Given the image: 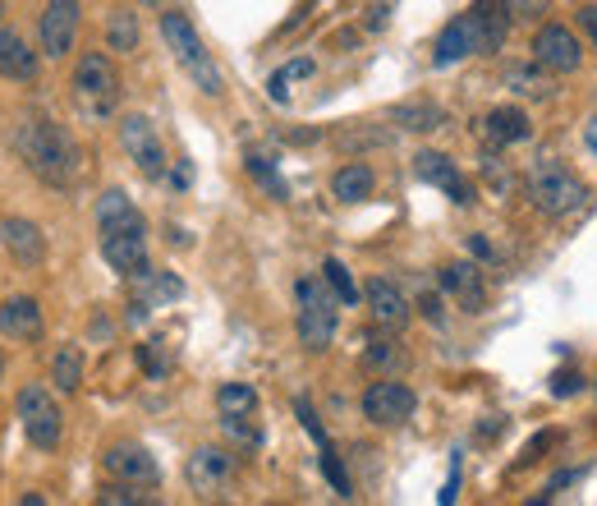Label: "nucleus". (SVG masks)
<instances>
[{
	"instance_id": "0eeeda50",
	"label": "nucleus",
	"mask_w": 597,
	"mask_h": 506,
	"mask_svg": "<svg viewBox=\"0 0 597 506\" xmlns=\"http://www.w3.org/2000/svg\"><path fill=\"white\" fill-rule=\"evenodd\" d=\"M19 424L37 451H56L65 438V415H60L56 396H51V387L42 383H29L19 392Z\"/></svg>"
},
{
	"instance_id": "6ab92c4d",
	"label": "nucleus",
	"mask_w": 597,
	"mask_h": 506,
	"mask_svg": "<svg viewBox=\"0 0 597 506\" xmlns=\"http://www.w3.org/2000/svg\"><path fill=\"white\" fill-rule=\"evenodd\" d=\"M478 56V37H474V19L469 14H455L446 29L436 33V46H432V65L436 69H451L460 61Z\"/></svg>"
},
{
	"instance_id": "ea45409f",
	"label": "nucleus",
	"mask_w": 597,
	"mask_h": 506,
	"mask_svg": "<svg viewBox=\"0 0 597 506\" xmlns=\"http://www.w3.org/2000/svg\"><path fill=\"white\" fill-rule=\"evenodd\" d=\"M483 175H487V185L497 189V194H506V189H510V175H506V166L497 162V152H487V157H483Z\"/></svg>"
},
{
	"instance_id": "4be33fe9",
	"label": "nucleus",
	"mask_w": 597,
	"mask_h": 506,
	"mask_svg": "<svg viewBox=\"0 0 597 506\" xmlns=\"http://www.w3.org/2000/svg\"><path fill=\"white\" fill-rule=\"evenodd\" d=\"M483 134L491 139V147H515V143L533 139V120H529V111H519V107H491L483 116Z\"/></svg>"
},
{
	"instance_id": "2f4dec72",
	"label": "nucleus",
	"mask_w": 597,
	"mask_h": 506,
	"mask_svg": "<svg viewBox=\"0 0 597 506\" xmlns=\"http://www.w3.org/2000/svg\"><path fill=\"white\" fill-rule=\"evenodd\" d=\"M217 410H221V415H253V410H257V392H253L248 383H221Z\"/></svg>"
},
{
	"instance_id": "20e7f679",
	"label": "nucleus",
	"mask_w": 597,
	"mask_h": 506,
	"mask_svg": "<svg viewBox=\"0 0 597 506\" xmlns=\"http://www.w3.org/2000/svg\"><path fill=\"white\" fill-rule=\"evenodd\" d=\"M295 327L303 350L322 354L335 341V327H341V299L327 286V276H299L295 282Z\"/></svg>"
},
{
	"instance_id": "f257e3e1",
	"label": "nucleus",
	"mask_w": 597,
	"mask_h": 506,
	"mask_svg": "<svg viewBox=\"0 0 597 506\" xmlns=\"http://www.w3.org/2000/svg\"><path fill=\"white\" fill-rule=\"evenodd\" d=\"M14 147H19L23 166H29L42 185H51V189H74L79 185L84 152L69 139L65 124H56L51 116H23L19 130H14Z\"/></svg>"
},
{
	"instance_id": "f8f14e48",
	"label": "nucleus",
	"mask_w": 597,
	"mask_h": 506,
	"mask_svg": "<svg viewBox=\"0 0 597 506\" xmlns=\"http://www.w3.org/2000/svg\"><path fill=\"white\" fill-rule=\"evenodd\" d=\"M413 175H419L423 185L441 189L451 202H460V208H469V202H478L474 194V180H464V170L446 157V152H436V147H423L419 157H413Z\"/></svg>"
},
{
	"instance_id": "dca6fc26",
	"label": "nucleus",
	"mask_w": 597,
	"mask_h": 506,
	"mask_svg": "<svg viewBox=\"0 0 597 506\" xmlns=\"http://www.w3.org/2000/svg\"><path fill=\"white\" fill-rule=\"evenodd\" d=\"M474 19V37H478V56H497L510 37V0H474L469 6Z\"/></svg>"
},
{
	"instance_id": "f03ea898",
	"label": "nucleus",
	"mask_w": 597,
	"mask_h": 506,
	"mask_svg": "<svg viewBox=\"0 0 597 506\" xmlns=\"http://www.w3.org/2000/svg\"><path fill=\"white\" fill-rule=\"evenodd\" d=\"M97 244L107 267L120 272L124 282L147 267V221L124 189H107L97 198Z\"/></svg>"
},
{
	"instance_id": "9b49d317",
	"label": "nucleus",
	"mask_w": 597,
	"mask_h": 506,
	"mask_svg": "<svg viewBox=\"0 0 597 506\" xmlns=\"http://www.w3.org/2000/svg\"><path fill=\"white\" fill-rule=\"evenodd\" d=\"M120 147L129 152V162H134L147 180H166V147H162V134L152 130L147 116H124L120 120Z\"/></svg>"
},
{
	"instance_id": "ddd939ff",
	"label": "nucleus",
	"mask_w": 597,
	"mask_h": 506,
	"mask_svg": "<svg viewBox=\"0 0 597 506\" xmlns=\"http://www.w3.org/2000/svg\"><path fill=\"white\" fill-rule=\"evenodd\" d=\"M533 61L548 69V74H575L584 65L579 37L570 33L565 23H542L538 37H533Z\"/></svg>"
},
{
	"instance_id": "58836bf2",
	"label": "nucleus",
	"mask_w": 597,
	"mask_h": 506,
	"mask_svg": "<svg viewBox=\"0 0 597 506\" xmlns=\"http://www.w3.org/2000/svg\"><path fill=\"white\" fill-rule=\"evenodd\" d=\"M588 383H584V373L579 369H556L552 373V396L556 400H570V396H579Z\"/></svg>"
},
{
	"instance_id": "c9c22d12",
	"label": "nucleus",
	"mask_w": 597,
	"mask_h": 506,
	"mask_svg": "<svg viewBox=\"0 0 597 506\" xmlns=\"http://www.w3.org/2000/svg\"><path fill=\"white\" fill-rule=\"evenodd\" d=\"M139 364H143L147 377H157V383H162V377L170 373V350H166V341H143V345H139Z\"/></svg>"
},
{
	"instance_id": "f704fd0d",
	"label": "nucleus",
	"mask_w": 597,
	"mask_h": 506,
	"mask_svg": "<svg viewBox=\"0 0 597 506\" xmlns=\"http://www.w3.org/2000/svg\"><path fill=\"white\" fill-rule=\"evenodd\" d=\"M157 497L143 493V484H115V488H101L97 506H152Z\"/></svg>"
},
{
	"instance_id": "2eb2a0df",
	"label": "nucleus",
	"mask_w": 597,
	"mask_h": 506,
	"mask_svg": "<svg viewBox=\"0 0 597 506\" xmlns=\"http://www.w3.org/2000/svg\"><path fill=\"white\" fill-rule=\"evenodd\" d=\"M441 290H446L464 314H483L487 309V282H483V267L478 263H446L441 267Z\"/></svg>"
},
{
	"instance_id": "7c9ffc66",
	"label": "nucleus",
	"mask_w": 597,
	"mask_h": 506,
	"mask_svg": "<svg viewBox=\"0 0 597 506\" xmlns=\"http://www.w3.org/2000/svg\"><path fill=\"white\" fill-rule=\"evenodd\" d=\"M322 276H327V286L335 290V299H341L345 309H354V304L363 299V290L354 286V276H350V267H345L341 258H327V263H322Z\"/></svg>"
},
{
	"instance_id": "a878e982",
	"label": "nucleus",
	"mask_w": 597,
	"mask_h": 506,
	"mask_svg": "<svg viewBox=\"0 0 597 506\" xmlns=\"http://www.w3.org/2000/svg\"><path fill=\"white\" fill-rule=\"evenodd\" d=\"M139 42H143V29H139V14L134 10H111L107 14V51L111 56H134L139 51Z\"/></svg>"
},
{
	"instance_id": "bb28decb",
	"label": "nucleus",
	"mask_w": 597,
	"mask_h": 506,
	"mask_svg": "<svg viewBox=\"0 0 597 506\" xmlns=\"http://www.w3.org/2000/svg\"><path fill=\"white\" fill-rule=\"evenodd\" d=\"M51 383L56 392H79L84 387V350L79 345H60L51 354Z\"/></svg>"
},
{
	"instance_id": "c756f323",
	"label": "nucleus",
	"mask_w": 597,
	"mask_h": 506,
	"mask_svg": "<svg viewBox=\"0 0 597 506\" xmlns=\"http://www.w3.org/2000/svg\"><path fill=\"white\" fill-rule=\"evenodd\" d=\"M244 166H248V175H253V180L263 185V189H267L276 202H285V198H290V185L280 180V170H276V162H272V157H263V152H248V157H244Z\"/></svg>"
},
{
	"instance_id": "423d86ee",
	"label": "nucleus",
	"mask_w": 597,
	"mask_h": 506,
	"mask_svg": "<svg viewBox=\"0 0 597 506\" xmlns=\"http://www.w3.org/2000/svg\"><path fill=\"white\" fill-rule=\"evenodd\" d=\"M524 189H529L533 212L552 217V221H556V217H570V212H575L579 202L588 198V185H584L565 162H533Z\"/></svg>"
},
{
	"instance_id": "412c9836",
	"label": "nucleus",
	"mask_w": 597,
	"mask_h": 506,
	"mask_svg": "<svg viewBox=\"0 0 597 506\" xmlns=\"http://www.w3.org/2000/svg\"><path fill=\"white\" fill-rule=\"evenodd\" d=\"M0 79H10V84H33L37 79V51L14 29H5V23H0Z\"/></svg>"
},
{
	"instance_id": "b1692460",
	"label": "nucleus",
	"mask_w": 597,
	"mask_h": 506,
	"mask_svg": "<svg viewBox=\"0 0 597 506\" xmlns=\"http://www.w3.org/2000/svg\"><path fill=\"white\" fill-rule=\"evenodd\" d=\"M129 282H134V299H143V304H152V309H157V304H170V299H179L185 295V282H179L175 272H157V267H143V272H134L129 276Z\"/></svg>"
},
{
	"instance_id": "39448f33",
	"label": "nucleus",
	"mask_w": 597,
	"mask_h": 506,
	"mask_svg": "<svg viewBox=\"0 0 597 506\" xmlns=\"http://www.w3.org/2000/svg\"><path fill=\"white\" fill-rule=\"evenodd\" d=\"M69 92H74V107H79L88 120H111L115 107H120V74H115V61L107 56V51H84L79 65H74Z\"/></svg>"
},
{
	"instance_id": "4c0bfd02",
	"label": "nucleus",
	"mask_w": 597,
	"mask_h": 506,
	"mask_svg": "<svg viewBox=\"0 0 597 506\" xmlns=\"http://www.w3.org/2000/svg\"><path fill=\"white\" fill-rule=\"evenodd\" d=\"M295 415H299V424H303V433L313 438L318 447H327V442H331V438H327V428H322V419H318V410H313V400H303V396H299V400H295Z\"/></svg>"
},
{
	"instance_id": "72a5a7b5",
	"label": "nucleus",
	"mask_w": 597,
	"mask_h": 506,
	"mask_svg": "<svg viewBox=\"0 0 597 506\" xmlns=\"http://www.w3.org/2000/svg\"><path fill=\"white\" fill-rule=\"evenodd\" d=\"M363 364H368V369H382V373H391V369H400V364H405V354H400V345H396V341L373 337V341H368V350H363Z\"/></svg>"
},
{
	"instance_id": "5701e85b",
	"label": "nucleus",
	"mask_w": 597,
	"mask_h": 506,
	"mask_svg": "<svg viewBox=\"0 0 597 506\" xmlns=\"http://www.w3.org/2000/svg\"><path fill=\"white\" fill-rule=\"evenodd\" d=\"M386 120L400 124V130H409V134H432V130L446 124V111L428 97H413V101H396V107L386 111Z\"/></svg>"
},
{
	"instance_id": "1a4fd4ad",
	"label": "nucleus",
	"mask_w": 597,
	"mask_h": 506,
	"mask_svg": "<svg viewBox=\"0 0 597 506\" xmlns=\"http://www.w3.org/2000/svg\"><path fill=\"white\" fill-rule=\"evenodd\" d=\"M84 23V0H46V10L37 19V46L46 61H65L74 51V37H79Z\"/></svg>"
},
{
	"instance_id": "79ce46f5",
	"label": "nucleus",
	"mask_w": 597,
	"mask_h": 506,
	"mask_svg": "<svg viewBox=\"0 0 597 506\" xmlns=\"http://www.w3.org/2000/svg\"><path fill=\"white\" fill-rule=\"evenodd\" d=\"M510 14L515 19H538V14H548V0H510Z\"/></svg>"
},
{
	"instance_id": "393cba45",
	"label": "nucleus",
	"mask_w": 597,
	"mask_h": 506,
	"mask_svg": "<svg viewBox=\"0 0 597 506\" xmlns=\"http://www.w3.org/2000/svg\"><path fill=\"white\" fill-rule=\"evenodd\" d=\"M373 185H377V175H373L368 162H345L331 175V198L335 202H363V198H373Z\"/></svg>"
},
{
	"instance_id": "cd10ccee",
	"label": "nucleus",
	"mask_w": 597,
	"mask_h": 506,
	"mask_svg": "<svg viewBox=\"0 0 597 506\" xmlns=\"http://www.w3.org/2000/svg\"><path fill=\"white\" fill-rule=\"evenodd\" d=\"M313 69H318V61H313V56H299V61H290V65H280V69L272 74V79H267V97L285 107V101H290V84H295V79H308Z\"/></svg>"
},
{
	"instance_id": "4468645a",
	"label": "nucleus",
	"mask_w": 597,
	"mask_h": 506,
	"mask_svg": "<svg viewBox=\"0 0 597 506\" xmlns=\"http://www.w3.org/2000/svg\"><path fill=\"white\" fill-rule=\"evenodd\" d=\"M101 465H107V474L120 479V484H143V488H157V484H162V465L152 461V451L139 447V442H115V447H107Z\"/></svg>"
},
{
	"instance_id": "9d476101",
	"label": "nucleus",
	"mask_w": 597,
	"mask_h": 506,
	"mask_svg": "<svg viewBox=\"0 0 597 506\" xmlns=\"http://www.w3.org/2000/svg\"><path fill=\"white\" fill-rule=\"evenodd\" d=\"M240 474V455H230L225 447H198L185 461V479L198 497H221Z\"/></svg>"
},
{
	"instance_id": "e433bc0d",
	"label": "nucleus",
	"mask_w": 597,
	"mask_h": 506,
	"mask_svg": "<svg viewBox=\"0 0 597 506\" xmlns=\"http://www.w3.org/2000/svg\"><path fill=\"white\" fill-rule=\"evenodd\" d=\"M221 428H225V438H235L240 447H263V433L248 424V415H221Z\"/></svg>"
},
{
	"instance_id": "6e6552de",
	"label": "nucleus",
	"mask_w": 597,
	"mask_h": 506,
	"mask_svg": "<svg viewBox=\"0 0 597 506\" xmlns=\"http://www.w3.org/2000/svg\"><path fill=\"white\" fill-rule=\"evenodd\" d=\"M413 410H419V396H413L409 383H400V377H377V383L363 392V419L377 424V428H400L413 419Z\"/></svg>"
},
{
	"instance_id": "a18cd8bd",
	"label": "nucleus",
	"mask_w": 597,
	"mask_h": 506,
	"mask_svg": "<svg viewBox=\"0 0 597 506\" xmlns=\"http://www.w3.org/2000/svg\"><path fill=\"white\" fill-rule=\"evenodd\" d=\"M419 309H423V318H428V322H441V299H436V295H423V299H419Z\"/></svg>"
},
{
	"instance_id": "de8ad7c7",
	"label": "nucleus",
	"mask_w": 597,
	"mask_h": 506,
	"mask_svg": "<svg viewBox=\"0 0 597 506\" xmlns=\"http://www.w3.org/2000/svg\"><path fill=\"white\" fill-rule=\"evenodd\" d=\"M139 6H162V0H139Z\"/></svg>"
},
{
	"instance_id": "aec40b11",
	"label": "nucleus",
	"mask_w": 597,
	"mask_h": 506,
	"mask_svg": "<svg viewBox=\"0 0 597 506\" xmlns=\"http://www.w3.org/2000/svg\"><path fill=\"white\" fill-rule=\"evenodd\" d=\"M0 337L37 341L42 337V304L33 295H10L0 304Z\"/></svg>"
},
{
	"instance_id": "09e8293b",
	"label": "nucleus",
	"mask_w": 597,
	"mask_h": 506,
	"mask_svg": "<svg viewBox=\"0 0 597 506\" xmlns=\"http://www.w3.org/2000/svg\"><path fill=\"white\" fill-rule=\"evenodd\" d=\"M0 377H5V360H0Z\"/></svg>"
},
{
	"instance_id": "f3484780",
	"label": "nucleus",
	"mask_w": 597,
	"mask_h": 506,
	"mask_svg": "<svg viewBox=\"0 0 597 506\" xmlns=\"http://www.w3.org/2000/svg\"><path fill=\"white\" fill-rule=\"evenodd\" d=\"M363 299H368V314L382 332H405L409 327V299L400 295L396 282H386V276H373L368 286H363Z\"/></svg>"
},
{
	"instance_id": "7ed1b4c3",
	"label": "nucleus",
	"mask_w": 597,
	"mask_h": 506,
	"mask_svg": "<svg viewBox=\"0 0 597 506\" xmlns=\"http://www.w3.org/2000/svg\"><path fill=\"white\" fill-rule=\"evenodd\" d=\"M162 42L170 46L175 65L198 84L202 97H221V92H225V79H221V69H217V61H212V51H207V42L198 37V29L189 23L185 10H166V14H162Z\"/></svg>"
},
{
	"instance_id": "37998d69",
	"label": "nucleus",
	"mask_w": 597,
	"mask_h": 506,
	"mask_svg": "<svg viewBox=\"0 0 597 506\" xmlns=\"http://www.w3.org/2000/svg\"><path fill=\"white\" fill-rule=\"evenodd\" d=\"M469 253H474V258H483V263H497V249H491L483 235H469Z\"/></svg>"
},
{
	"instance_id": "a19ab883",
	"label": "nucleus",
	"mask_w": 597,
	"mask_h": 506,
	"mask_svg": "<svg viewBox=\"0 0 597 506\" xmlns=\"http://www.w3.org/2000/svg\"><path fill=\"white\" fill-rule=\"evenodd\" d=\"M455 497H460V451H455V461H451V479H446V488L436 493V502H441V506H451Z\"/></svg>"
},
{
	"instance_id": "473e14b6",
	"label": "nucleus",
	"mask_w": 597,
	"mask_h": 506,
	"mask_svg": "<svg viewBox=\"0 0 597 506\" xmlns=\"http://www.w3.org/2000/svg\"><path fill=\"white\" fill-rule=\"evenodd\" d=\"M318 451H322L318 461H322V474H327V484L335 488V497H354V484H350V474H345L341 451H335L331 442H327V447H318Z\"/></svg>"
},
{
	"instance_id": "a211bd4d",
	"label": "nucleus",
	"mask_w": 597,
	"mask_h": 506,
	"mask_svg": "<svg viewBox=\"0 0 597 506\" xmlns=\"http://www.w3.org/2000/svg\"><path fill=\"white\" fill-rule=\"evenodd\" d=\"M0 244H5V253L19 267H42V258H46V235H42V226L29 221V217H5L0 221Z\"/></svg>"
},
{
	"instance_id": "49530a36",
	"label": "nucleus",
	"mask_w": 597,
	"mask_h": 506,
	"mask_svg": "<svg viewBox=\"0 0 597 506\" xmlns=\"http://www.w3.org/2000/svg\"><path fill=\"white\" fill-rule=\"evenodd\" d=\"M588 143H593V152H597V120L588 124Z\"/></svg>"
},
{
	"instance_id": "c03bdc74",
	"label": "nucleus",
	"mask_w": 597,
	"mask_h": 506,
	"mask_svg": "<svg viewBox=\"0 0 597 506\" xmlns=\"http://www.w3.org/2000/svg\"><path fill=\"white\" fill-rule=\"evenodd\" d=\"M579 29L597 42V6H579Z\"/></svg>"
},
{
	"instance_id": "c85d7f7f",
	"label": "nucleus",
	"mask_w": 597,
	"mask_h": 506,
	"mask_svg": "<svg viewBox=\"0 0 597 506\" xmlns=\"http://www.w3.org/2000/svg\"><path fill=\"white\" fill-rule=\"evenodd\" d=\"M506 84H510L515 92H524V97H548V92H552L548 69H542L538 61H529V65H510V69H506Z\"/></svg>"
}]
</instances>
